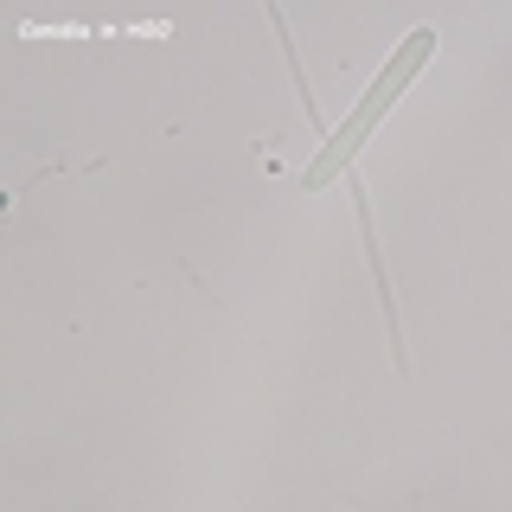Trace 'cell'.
Instances as JSON below:
<instances>
[{
    "label": "cell",
    "mask_w": 512,
    "mask_h": 512,
    "mask_svg": "<svg viewBox=\"0 0 512 512\" xmlns=\"http://www.w3.org/2000/svg\"><path fill=\"white\" fill-rule=\"evenodd\" d=\"M346 180H352V212H359L365 256H372V282H378V301H384V327H391V359H397V372H410L404 320H397V295H391V282H384V256H378V231H372V199H365V180H359V173H346Z\"/></svg>",
    "instance_id": "obj_2"
},
{
    "label": "cell",
    "mask_w": 512,
    "mask_h": 512,
    "mask_svg": "<svg viewBox=\"0 0 512 512\" xmlns=\"http://www.w3.org/2000/svg\"><path fill=\"white\" fill-rule=\"evenodd\" d=\"M436 58V26H416V32H404V45H397L391 58H384V71L372 77V90L359 96V109H352V116L333 128L327 141H320V154L308 160V173H301V186L308 192H320V186H333L340 180V173H352V160H359V148L365 141H372V128L391 116L397 103H404L410 96V84L416 77H423V64Z\"/></svg>",
    "instance_id": "obj_1"
}]
</instances>
